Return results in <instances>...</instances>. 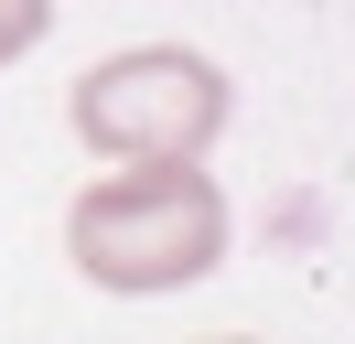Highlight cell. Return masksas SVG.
<instances>
[{
	"label": "cell",
	"instance_id": "1",
	"mask_svg": "<svg viewBox=\"0 0 355 344\" xmlns=\"http://www.w3.org/2000/svg\"><path fill=\"white\" fill-rule=\"evenodd\" d=\"M65 248L97 291H183L226 258V194L194 162H130L76 194Z\"/></svg>",
	"mask_w": 355,
	"mask_h": 344
},
{
	"label": "cell",
	"instance_id": "2",
	"mask_svg": "<svg viewBox=\"0 0 355 344\" xmlns=\"http://www.w3.org/2000/svg\"><path fill=\"white\" fill-rule=\"evenodd\" d=\"M216 129H226V76L183 43H130L76 76V140L108 162H194Z\"/></svg>",
	"mask_w": 355,
	"mask_h": 344
},
{
	"label": "cell",
	"instance_id": "3",
	"mask_svg": "<svg viewBox=\"0 0 355 344\" xmlns=\"http://www.w3.org/2000/svg\"><path fill=\"white\" fill-rule=\"evenodd\" d=\"M44 33H54V0H0V64H22Z\"/></svg>",
	"mask_w": 355,
	"mask_h": 344
},
{
	"label": "cell",
	"instance_id": "4",
	"mask_svg": "<svg viewBox=\"0 0 355 344\" xmlns=\"http://www.w3.org/2000/svg\"><path fill=\"white\" fill-rule=\"evenodd\" d=\"M216 344H248V334H216Z\"/></svg>",
	"mask_w": 355,
	"mask_h": 344
}]
</instances>
